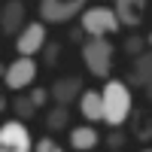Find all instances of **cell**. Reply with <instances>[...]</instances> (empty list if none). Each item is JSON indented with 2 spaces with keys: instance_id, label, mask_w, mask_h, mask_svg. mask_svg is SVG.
Here are the masks:
<instances>
[{
  "instance_id": "1",
  "label": "cell",
  "mask_w": 152,
  "mask_h": 152,
  "mask_svg": "<svg viewBox=\"0 0 152 152\" xmlns=\"http://www.w3.org/2000/svg\"><path fill=\"white\" fill-rule=\"evenodd\" d=\"M131 116H134L131 85L122 79H107V85H104V125L107 128H122Z\"/></svg>"
},
{
  "instance_id": "2",
  "label": "cell",
  "mask_w": 152,
  "mask_h": 152,
  "mask_svg": "<svg viewBox=\"0 0 152 152\" xmlns=\"http://www.w3.org/2000/svg\"><path fill=\"white\" fill-rule=\"evenodd\" d=\"M113 58H116V46H113L107 37H88L82 43V64L88 67L91 76H97V79H110Z\"/></svg>"
},
{
  "instance_id": "3",
  "label": "cell",
  "mask_w": 152,
  "mask_h": 152,
  "mask_svg": "<svg viewBox=\"0 0 152 152\" xmlns=\"http://www.w3.org/2000/svg\"><path fill=\"white\" fill-rule=\"evenodd\" d=\"M79 28H82L88 37H110V34H116V31L122 28V21H119V15H116V9H113V6L97 3V6H85V9H82Z\"/></svg>"
},
{
  "instance_id": "4",
  "label": "cell",
  "mask_w": 152,
  "mask_h": 152,
  "mask_svg": "<svg viewBox=\"0 0 152 152\" xmlns=\"http://www.w3.org/2000/svg\"><path fill=\"white\" fill-rule=\"evenodd\" d=\"M37 76H40V64H37V58L18 55L15 61H9V64H6L3 82H6L9 91H24V88H31V85L37 82Z\"/></svg>"
},
{
  "instance_id": "5",
  "label": "cell",
  "mask_w": 152,
  "mask_h": 152,
  "mask_svg": "<svg viewBox=\"0 0 152 152\" xmlns=\"http://www.w3.org/2000/svg\"><path fill=\"white\" fill-rule=\"evenodd\" d=\"M37 140L21 119H9L0 125V152H34Z\"/></svg>"
},
{
  "instance_id": "6",
  "label": "cell",
  "mask_w": 152,
  "mask_h": 152,
  "mask_svg": "<svg viewBox=\"0 0 152 152\" xmlns=\"http://www.w3.org/2000/svg\"><path fill=\"white\" fill-rule=\"evenodd\" d=\"M88 0H40V21L46 24H64L82 15Z\"/></svg>"
},
{
  "instance_id": "7",
  "label": "cell",
  "mask_w": 152,
  "mask_h": 152,
  "mask_svg": "<svg viewBox=\"0 0 152 152\" xmlns=\"http://www.w3.org/2000/svg\"><path fill=\"white\" fill-rule=\"evenodd\" d=\"M46 46V21H31L15 34V52L18 55H40Z\"/></svg>"
},
{
  "instance_id": "8",
  "label": "cell",
  "mask_w": 152,
  "mask_h": 152,
  "mask_svg": "<svg viewBox=\"0 0 152 152\" xmlns=\"http://www.w3.org/2000/svg\"><path fill=\"white\" fill-rule=\"evenodd\" d=\"M24 15H28V12H24L21 0H6V3L0 6V34L3 37H15L24 24H28Z\"/></svg>"
},
{
  "instance_id": "9",
  "label": "cell",
  "mask_w": 152,
  "mask_h": 152,
  "mask_svg": "<svg viewBox=\"0 0 152 152\" xmlns=\"http://www.w3.org/2000/svg\"><path fill=\"white\" fill-rule=\"evenodd\" d=\"M49 94H52L55 104L70 107V104H76V100H79V94H82V79H79V76H61V79L52 82Z\"/></svg>"
},
{
  "instance_id": "10",
  "label": "cell",
  "mask_w": 152,
  "mask_h": 152,
  "mask_svg": "<svg viewBox=\"0 0 152 152\" xmlns=\"http://www.w3.org/2000/svg\"><path fill=\"white\" fill-rule=\"evenodd\" d=\"M113 9L122 24L128 28H140L143 18H146V9H149V0H113Z\"/></svg>"
},
{
  "instance_id": "11",
  "label": "cell",
  "mask_w": 152,
  "mask_h": 152,
  "mask_svg": "<svg viewBox=\"0 0 152 152\" xmlns=\"http://www.w3.org/2000/svg\"><path fill=\"white\" fill-rule=\"evenodd\" d=\"M79 113L85 122H104V91H97V88H82L79 94Z\"/></svg>"
},
{
  "instance_id": "12",
  "label": "cell",
  "mask_w": 152,
  "mask_h": 152,
  "mask_svg": "<svg viewBox=\"0 0 152 152\" xmlns=\"http://www.w3.org/2000/svg\"><path fill=\"white\" fill-rule=\"evenodd\" d=\"M149 82H152V49H146V52H140V55L134 58L131 73H128V85L146 88Z\"/></svg>"
},
{
  "instance_id": "13",
  "label": "cell",
  "mask_w": 152,
  "mask_h": 152,
  "mask_svg": "<svg viewBox=\"0 0 152 152\" xmlns=\"http://www.w3.org/2000/svg\"><path fill=\"white\" fill-rule=\"evenodd\" d=\"M100 143V134L94 125H79V128H70V146L76 152H91Z\"/></svg>"
},
{
  "instance_id": "14",
  "label": "cell",
  "mask_w": 152,
  "mask_h": 152,
  "mask_svg": "<svg viewBox=\"0 0 152 152\" xmlns=\"http://www.w3.org/2000/svg\"><path fill=\"white\" fill-rule=\"evenodd\" d=\"M67 125H70V110H67V107L55 104L52 110L46 113V128H49V131H64Z\"/></svg>"
},
{
  "instance_id": "15",
  "label": "cell",
  "mask_w": 152,
  "mask_h": 152,
  "mask_svg": "<svg viewBox=\"0 0 152 152\" xmlns=\"http://www.w3.org/2000/svg\"><path fill=\"white\" fill-rule=\"evenodd\" d=\"M12 110H15V119H21V122H31L37 116V104L31 100V94L28 97H24V94L12 97Z\"/></svg>"
},
{
  "instance_id": "16",
  "label": "cell",
  "mask_w": 152,
  "mask_h": 152,
  "mask_svg": "<svg viewBox=\"0 0 152 152\" xmlns=\"http://www.w3.org/2000/svg\"><path fill=\"white\" fill-rule=\"evenodd\" d=\"M143 46H146V40H143V37H140V34H131L128 40H125V52H128L131 58H137L140 52H146Z\"/></svg>"
},
{
  "instance_id": "17",
  "label": "cell",
  "mask_w": 152,
  "mask_h": 152,
  "mask_svg": "<svg viewBox=\"0 0 152 152\" xmlns=\"http://www.w3.org/2000/svg\"><path fill=\"white\" fill-rule=\"evenodd\" d=\"M34 152H64V146H58L52 137H40L37 146H34Z\"/></svg>"
},
{
  "instance_id": "18",
  "label": "cell",
  "mask_w": 152,
  "mask_h": 152,
  "mask_svg": "<svg viewBox=\"0 0 152 152\" xmlns=\"http://www.w3.org/2000/svg\"><path fill=\"white\" fill-rule=\"evenodd\" d=\"M49 97H52V94H49V88H40V85H34V91H31V100L37 104V110H40V107H46V100H49Z\"/></svg>"
},
{
  "instance_id": "19",
  "label": "cell",
  "mask_w": 152,
  "mask_h": 152,
  "mask_svg": "<svg viewBox=\"0 0 152 152\" xmlns=\"http://www.w3.org/2000/svg\"><path fill=\"white\" fill-rule=\"evenodd\" d=\"M146 122H149V116L137 113V128H134V131H137V137H140V140H149V125H146Z\"/></svg>"
},
{
  "instance_id": "20",
  "label": "cell",
  "mask_w": 152,
  "mask_h": 152,
  "mask_svg": "<svg viewBox=\"0 0 152 152\" xmlns=\"http://www.w3.org/2000/svg\"><path fill=\"white\" fill-rule=\"evenodd\" d=\"M43 55H46V64H55L58 55H61V46H58V43H46V46H43Z\"/></svg>"
},
{
  "instance_id": "21",
  "label": "cell",
  "mask_w": 152,
  "mask_h": 152,
  "mask_svg": "<svg viewBox=\"0 0 152 152\" xmlns=\"http://www.w3.org/2000/svg\"><path fill=\"white\" fill-rule=\"evenodd\" d=\"M125 140V134H122V128H113V134H110V146L113 149H119V143Z\"/></svg>"
},
{
  "instance_id": "22",
  "label": "cell",
  "mask_w": 152,
  "mask_h": 152,
  "mask_svg": "<svg viewBox=\"0 0 152 152\" xmlns=\"http://www.w3.org/2000/svg\"><path fill=\"white\" fill-rule=\"evenodd\" d=\"M146 97H149V100H152V82H149V85H146Z\"/></svg>"
},
{
  "instance_id": "23",
  "label": "cell",
  "mask_w": 152,
  "mask_h": 152,
  "mask_svg": "<svg viewBox=\"0 0 152 152\" xmlns=\"http://www.w3.org/2000/svg\"><path fill=\"white\" fill-rule=\"evenodd\" d=\"M3 76H6V64H0V79H3Z\"/></svg>"
},
{
  "instance_id": "24",
  "label": "cell",
  "mask_w": 152,
  "mask_h": 152,
  "mask_svg": "<svg viewBox=\"0 0 152 152\" xmlns=\"http://www.w3.org/2000/svg\"><path fill=\"white\" fill-rule=\"evenodd\" d=\"M146 43H149V46H152V34H149V37H146Z\"/></svg>"
},
{
  "instance_id": "25",
  "label": "cell",
  "mask_w": 152,
  "mask_h": 152,
  "mask_svg": "<svg viewBox=\"0 0 152 152\" xmlns=\"http://www.w3.org/2000/svg\"><path fill=\"white\" fill-rule=\"evenodd\" d=\"M140 152H152V146H146V149H140Z\"/></svg>"
},
{
  "instance_id": "26",
  "label": "cell",
  "mask_w": 152,
  "mask_h": 152,
  "mask_svg": "<svg viewBox=\"0 0 152 152\" xmlns=\"http://www.w3.org/2000/svg\"><path fill=\"white\" fill-rule=\"evenodd\" d=\"M0 110H3V97H0Z\"/></svg>"
}]
</instances>
